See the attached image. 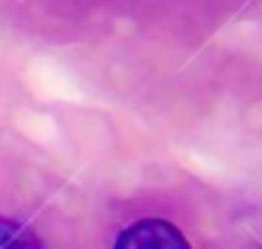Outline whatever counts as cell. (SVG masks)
Wrapping results in <instances>:
<instances>
[{
  "instance_id": "1",
  "label": "cell",
  "mask_w": 262,
  "mask_h": 249,
  "mask_svg": "<svg viewBox=\"0 0 262 249\" xmlns=\"http://www.w3.org/2000/svg\"><path fill=\"white\" fill-rule=\"evenodd\" d=\"M113 249H192L183 231L165 219H137L119 234Z\"/></svg>"
},
{
  "instance_id": "2",
  "label": "cell",
  "mask_w": 262,
  "mask_h": 249,
  "mask_svg": "<svg viewBox=\"0 0 262 249\" xmlns=\"http://www.w3.org/2000/svg\"><path fill=\"white\" fill-rule=\"evenodd\" d=\"M0 249H43V243L21 222L0 216Z\"/></svg>"
}]
</instances>
